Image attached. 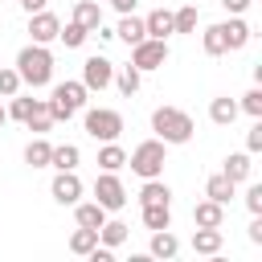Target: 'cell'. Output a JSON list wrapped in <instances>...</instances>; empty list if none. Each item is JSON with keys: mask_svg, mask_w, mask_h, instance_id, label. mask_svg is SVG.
<instances>
[{"mask_svg": "<svg viewBox=\"0 0 262 262\" xmlns=\"http://www.w3.org/2000/svg\"><path fill=\"white\" fill-rule=\"evenodd\" d=\"M16 74H20V86H33V90L49 86L53 82V53H49V45L29 41L16 53Z\"/></svg>", "mask_w": 262, "mask_h": 262, "instance_id": "1", "label": "cell"}, {"mask_svg": "<svg viewBox=\"0 0 262 262\" xmlns=\"http://www.w3.org/2000/svg\"><path fill=\"white\" fill-rule=\"evenodd\" d=\"M151 131H156V139H164L172 147V143H188L196 127H192L188 111H180V106H156L151 111Z\"/></svg>", "mask_w": 262, "mask_h": 262, "instance_id": "2", "label": "cell"}, {"mask_svg": "<svg viewBox=\"0 0 262 262\" xmlns=\"http://www.w3.org/2000/svg\"><path fill=\"white\" fill-rule=\"evenodd\" d=\"M86 94H90V90H86L82 82H57V86H53V94L45 98V102H49L53 123H70V119L86 106Z\"/></svg>", "mask_w": 262, "mask_h": 262, "instance_id": "3", "label": "cell"}, {"mask_svg": "<svg viewBox=\"0 0 262 262\" xmlns=\"http://www.w3.org/2000/svg\"><path fill=\"white\" fill-rule=\"evenodd\" d=\"M164 160H168V143H164V139H143V143L127 156V168H131L135 176L151 180V176H164Z\"/></svg>", "mask_w": 262, "mask_h": 262, "instance_id": "4", "label": "cell"}, {"mask_svg": "<svg viewBox=\"0 0 262 262\" xmlns=\"http://www.w3.org/2000/svg\"><path fill=\"white\" fill-rule=\"evenodd\" d=\"M82 123H86V135L98 139V143H111V139L123 135V115L111 111V106H94V111H86Z\"/></svg>", "mask_w": 262, "mask_h": 262, "instance_id": "5", "label": "cell"}, {"mask_svg": "<svg viewBox=\"0 0 262 262\" xmlns=\"http://www.w3.org/2000/svg\"><path fill=\"white\" fill-rule=\"evenodd\" d=\"M164 61H168V41L143 37L139 45H131V66H135L139 74H147V70H160Z\"/></svg>", "mask_w": 262, "mask_h": 262, "instance_id": "6", "label": "cell"}, {"mask_svg": "<svg viewBox=\"0 0 262 262\" xmlns=\"http://www.w3.org/2000/svg\"><path fill=\"white\" fill-rule=\"evenodd\" d=\"M111 78H115V61H111V57L90 53V57L82 61V86H86V90H106Z\"/></svg>", "mask_w": 262, "mask_h": 262, "instance_id": "7", "label": "cell"}, {"mask_svg": "<svg viewBox=\"0 0 262 262\" xmlns=\"http://www.w3.org/2000/svg\"><path fill=\"white\" fill-rule=\"evenodd\" d=\"M94 201H98L106 213L123 209V205H127V188H123V180H119L115 172H102V176L94 180Z\"/></svg>", "mask_w": 262, "mask_h": 262, "instance_id": "8", "label": "cell"}, {"mask_svg": "<svg viewBox=\"0 0 262 262\" xmlns=\"http://www.w3.org/2000/svg\"><path fill=\"white\" fill-rule=\"evenodd\" d=\"M49 196H53L57 205H78V201H82V180H78V172H74V168H70V172H57L53 184H49Z\"/></svg>", "mask_w": 262, "mask_h": 262, "instance_id": "9", "label": "cell"}, {"mask_svg": "<svg viewBox=\"0 0 262 262\" xmlns=\"http://www.w3.org/2000/svg\"><path fill=\"white\" fill-rule=\"evenodd\" d=\"M57 33H61V20L53 16V12H29V37L37 41V45H49V41H57Z\"/></svg>", "mask_w": 262, "mask_h": 262, "instance_id": "10", "label": "cell"}, {"mask_svg": "<svg viewBox=\"0 0 262 262\" xmlns=\"http://www.w3.org/2000/svg\"><path fill=\"white\" fill-rule=\"evenodd\" d=\"M221 33H225V53H237V49H246L250 45V25L242 20V16H229V20H221Z\"/></svg>", "mask_w": 262, "mask_h": 262, "instance_id": "11", "label": "cell"}, {"mask_svg": "<svg viewBox=\"0 0 262 262\" xmlns=\"http://www.w3.org/2000/svg\"><path fill=\"white\" fill-rule=\"evenodd\" d=\"M147 254H151V258H176V254H180V237L172 233V225H168V229H151Z\"/></svg>", "mask_w": 262, "mask_h": 262, "instance_id": "12", "label": "cell"}, {"mask_svg": "<svg viewBox=\"0 0 262 262\" xmlns=\"http://www.w3.org/2000/svg\"><path fill=\"white\" fill-rule=\"evenodd\" d=\"M143 29H147V37H156V41H168L176 29H172V12L168 8H151L147 16H143Z\"/></svg>", "mask_w": 262, "mask_h": 262, "instance_id": "13", "label": "cell"}, {"mask_svg": "<svg viewBox=\"0 0 262 262\" xmlns=\"http://www.w3.org/2000/svg\"><path fill=\"white\" fill-rule=\"evenodd\" d=\"M221 221H225V205H217V201H201V205H192V225H209V229H221Z\"/></svg>", "mask_w": 262, "mask_h": 262, "instance_id": "14", "label": "cell"}, {"mask_svg": "<svg viewBox=\"0 0 262 262\" xmlns=\"http://www.w3.org/2000/svg\"><path fill=\"white\" fill-rule=\"evenodd\" d=\"M115 37H119L123 45H139V41L147 37V29H143V16H135V12H123V20H119Z\"/></svg>", "mask_w": 262, "mask_h": 262, "instance_id": "15", "label": "cell"}, {"mask_svg": "<svg viewBox=\"0 0 262 262\" xmlns=\"http://www.w3.org/2000/svg\"><path fill=\"white\" fill-rule=\"evenodd\" d=\"M205 196H209V201H217V205H229V201L237 196V184H233L229 176H221V172H217V176H209V180H205Z\"/></svg>", "mask_w": 262, "mask_h": 262, "instance_id": "16", "label": "cell"}, {"mask_svg": "<svg viewBox=\"0 0 262 262\" xmlns=\"http://www.w3.org/2000/svg\"><path fill=\"white\" fill-rule=\"evenodd\" d=\"M221 246H225L221 229H209V225H196L192 229V250L196 254H221Z\"/></svg>", "mask_w": 262, "mask_h": 262, "instance_id": "17", "label": "cell"}, {"mask_svg": "<svg viewBox=\"0 0 262 262\" xmlns=\"http://www.w3.org/2000/svg\"><path fill=\"white\" fill-rule=\"evenodd\" d=\"M250 151H233V156H225V168H221V176H229L233 184H246L250 180Z\"/></svg>", "mask_w": 262, "mask_h": 262, "instance_id": "18", "label": "cell"}, {"mask_svg": "<svg viewBox=\"0 0 262 262\" xmlns=\"http://www.w3.org/2000/svg\"><path fill=\"white\" fill-rule=\"evenodd\" d=\"M237 115H242V111H237V102H233L229 94H221V98H213V102H209V119H213L217 127H229Z\"/></svg>", "mask_w": 262, "mask_h": 262, "instance_id": "19", "label": "cell"}, {"mask_svg": "<svg viewBox=\"0 0 262 262\" xmlns=\"http://www.w3.org/2000/svg\"><path fill=\"white\" fill-rule=\"evenodd\" d=\"M74 217H78V225H86V229H98V225L106 221V209H102L98 201H78V205H74Z\"/></svg>", "mask_w": 262, "mask_h": 262, "instance_id": "20", "label": "cell"}, {"mask_svg": "<svg viewBox=\"0 0 262 262\" xmlns=\"http://www.w3.org/2000/svg\"><path fill=\"white\" fill-rule=\"evenodd\" d=\"M111 82H115V86H119V90L131 98V94H139V86H143V74H139L135 66H115V78H111Z\"/></svg>", "mask_w": 262, "mask_h": 262, "instance_id": "21", "label": "cell"}, {"mask_svg": "<svg viewBox=\"0 0 262 262\" xmlns=\"http://www.w3.org/2000/svg\"><path fill=\"white\" fill-rule=\"evenodd\" d=\"M49 156H53V143H45V135L29 139V147H25V164L29 168H49Z\"/></svg>", "mask_w": 262, "mask_h": 262, "instance_id": "22", "label": "cell"}, {"mask_svg": "<svg viewBox=\"0 0 262 262\" xmlns=\"http://www.w3.org/2000/svg\"><path fill=\"white\" fill-rule=\"evenodd\" d=\"M78 160H82L78 143H57V147H53V156H49V168H57V172H70V168H78Z\"/></svg>", "mask_w": 262, "mask_h": 262, "instance_id": "23", "label": "cell"}, {"mask_svg": "<svg viewBox=\"0 0 262 262\" xmlns=\"http://www.w3.org/2000/svg\"><path fill=\"white\" fill-rule=\"evenodd\" d=\"M98 168H102V172H119V168H127V151H123L115 139L102 143V147H98Z\"/></svg>", "mask_w": 262, "mask_h": 262, "instance_id": "24", "label": "cell"}, {"mask_svg": "<svg viewBox=\"0 0 262 262\" xmlns=\"http://www.w3.org/2000/svg\"><path fill=\"white\" fill-rule=\"evenodd\" d=\"M156 201H164V205H172V188L160 180V176H151V180H143V188H139V205H156Z\"/></svg>", "mask_w": 262, "mask_h": 262, "instance_id": "25", "label": "cell"}, {"mask_svg": "<svg viewBox=\"0 0 262 262\" xmlns=\"http://www.w3.org/2000/svg\"><path fill=\"white\" fill-rule=\"evenodd\" d=\"M139 209H143V225L147 229H168L172 225V205L156 201V205H139Z\"/></svg>", "mask_w": 262, "mask_h": 262, "instance_id": "26", "label": "cell"}, {"mask_svg": "<svg viewBox=\"0 0 262 262\" xmlns=\"http://www.w3.org/2000/svg\"><path fill=\"white\" fill-rule=\"evenodd\" d=\"M127 237H131V225H127V221H102V225H98V242L111 246V250L123 246Z\"/></svg>", "mask_w": 262, "mask_h": 262, "instance_id": "27", "label": "cell"}, {"mask_svg": "<svg viewBox=\"0 0 262 262\" xmlns=\"http://www.w3.org/2000/svg\"><path fill=\"white\" fill-rule=\"evenodd\" d=\"M74 20H78L82 29H90V33H94V29L102 25V8H98L94 0H78V4H74Z\"/></svg>", "mask_w": 262, "mask_h": 262, "instance_id": "28", "label": "cell"}, {"mask_svg": "<svg viewBox=\"0 0 262 262\" xmlns=\"http://www.w3.org/2000/svg\"><path fill=\"white\" fill-rule=\"evenodd\" d=\"M25 127H29L33 135H45V131L53 127V115H49V102H45V98H37V106H33V115L25 119Z\"/></svg>", "mask_w": 262, "mask_h": 262, "instance_id": "29", "label": "cell"}, {"mask_svg": "<svg viewBox=\"0 0 262 262\" xmlns=\"http://www.w3.org/2000/svg\"><path fill=\"white\" fill-rule=\"evenodd\" d=\"M196 20H201L196 4H180V8L172 12V29H176V33H196Z\"/></svg>", "mask_w": 262, "mask_h": 262, "instance_id": "30", "label": "cell"}, {"mask_svg": "<svg viewBox=\"0 0 262 262\" xmlns=\"http://www.w3.org/2000/svg\"><path fill=\"white\" fill-rule=\"evenodd\" d=\"M98 246V229H86V225H78L74 233H70V254H90Z\"/></svg>", "mask_w": 262, "mask_h": 262, "instance_id": "31", "label": "cell"}, {"mask_svg": "<svg viewBox=\"0 0 262 262\" xmlns=\"http://www.w3.org/2000/svg\"><path fill=\"white\" fill-rule=\"evenodd\" d=\"M86 37H90V29H82L78 20H70V25H61V33H57V41H61L66 49H78V45H86Z\"/></svg>", "mask_w": 262, "mask_h": 262, "instance_id": "32", "label": "cell"}, {"mask_svg": "<svg viewBox=\"0 0 262 262\" xmlns=\"http://www.w3.org/2000/svg\"><path fill=\"white\" fill-rule=\"evenodd\" d=\"M201 49H205L209 57H221V53H225V33H221V25H209V29H205Z\"/></svg>", "mask_w": 262, "mask_h": 262, "instance_id": "33", "label": "cell"}, {"mask_svg": "<svg viewBox=\"0 0 262 262\" xmlns=\"http://www.w3.org/2000/svg\"><path fill=\"white\" fill-rule=\"evenodd\" d=\"M237 111H246L250 119H262V90L254 86V90H246L242 94V102H237Z\"/></svg>", "mask_w": 262, "mask_h": 262, "instance_id": "34", "label": "cell"}, {"mask_svg": "<svg viewBox=\"0 0 262 262\" xmlns=\"http://www.w3.org/2000/svg\"><path fill=\"white\" fill-rule=\"evenodd\" d=\"M16 90H20V74H16V66H12V70H8V66H0V94H4V98H12Z\"/></svg>", "mask_w": 262, "mask_h": 262, "instance_id": "35", "label": "cell"}, {"mask_svg": "<svg viewBox=\"0 0 262 262\" xmlns=\"http://www.w3.org/2000/svg\"><path fill=\"white\" fill-rule=\"evenodd\" d=\"M33 106H37V98H20V94H12V106H8V119H29L33 115Z\"/></svg>", "mask_w": 262, "mask_h": 262, "instance_id": "36", "label": "cell"}, {"mask_svg": "<svg viewBox=\"0 0 262 262\" xmlns=\"http://www.w3.org/2000/svg\"><path fill=\"white\" fill-rule=\"evenodd\" d=\"M246 151H250V156L262 151V119H254V127L246 131Z\"/></svg>", "mask_w": 262, "mask_h": 262, "instance_id": "37", "label": "cell"}, {"mask_svg": "<svg viewBox=\"0 0 262 262\" xmlns=\"http://www.w3.org/2000/svg\"><path fill=\"white\" fill-rule=\"evenodd\" d=\"M246 209L250 213H262V184H250L246 188Z\"/></svg>", "mask_w": 262, "mask_h": 262, "instance_id": "38", "label": "cell"}, {"mask_svg": "<svg viewBox=\"0 0 262 262\" xmlns=\"http://www.w3.org/2000/svg\"><path fill=\"white\" fill-rule=\"evenodd\" d=\"M250 4H254V0H221V8H225L229 16H242V12L250 8Z\"/></svg>", "mask_w": 262, "mask_h": 262, "instance_id": "39", "label": "cell"}, {"mask_svg": "<svg viewBox=\"0 0 262 262\" xmlns=\"http://www.w3.org/2000/svg\"><path fill=\"white\" fill-rule=\"evenodd\" d=\"M250 242L262 246V213H254V221H250Z\"/></svg>", "mask_w": 262, "mask_h": 262, "instance_id": "40", "label": "cell"}, {"mask_svg": "<svg viewBox=\"0 0 262 262\" xmlns=\"http://www.w3.org/2000/svg\"><path fill=\"white\" fill-rule=\"evenodd\" d=\"M106 4H111V8H119V12H135V4H139V0H106Z\"/></svg>", "mask_w": 262, "mask_h": 262, "instance_id": "41", "label": "cell"}, {"mask_svg": "<svg viewBox=\"0 0 262 262\" xmlns=\"http://www.w3.org/2000/svg\"><path fill=\"white\" fill-rule=\"evenodd\" d=\"M20 8H25V12H41V8H45V0H20Z\"/></svg>", "mask_w": 262, "mask_h": 262, "instance_id": "42", "label": "cell"}, {"mask_svg": "<svg viewBox=\"0 0 262 262\" xmlns=\"http://www.w3.org/2000/svg\"><path fill=\"white\" fill-rule=\"evenodd\" d=\"M4 123H8V106H0V127H4Z\"/></svg>", "mask_w": 262, "mask_h": 262, "instance_id": "43", "label": "cell"}]
</instances>
